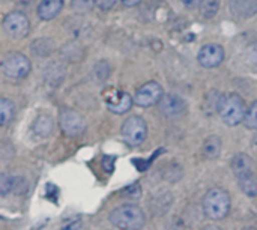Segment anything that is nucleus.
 Listing matches in <instances>:
<instances>
[{
  "mask_svg": "<svg viewBox=\"0 0 257 230\" xmlns=\"http://www.w3.org/2000/svg\"><path fill=\"white\" fill-rule=\"evenodd\" d=\"M110 223L116 229L137 230L146 223L145 212L136 205H122L110 212Z\"/></svg>",
  "mask_w": 257,
  "mask_h": 230,
  "instance_id": "3",
  "label": "nucleus"
},
{
  "mask_svg": "<svg viewBox=\"0 0 257 230\" xmlns=\"http://www.w3.org/2000/svg\"><path fill=\"white\" fill-rule=\"evenodd\" d=\"M229 9L233 17L248 20L257 14V0H230Z\"/></svg>",
  "mask_w": 257,
  "mask_h": 230,
  "instance_id": "11",
  "label": "nucleus"
},
{
  "mask_svg": "<svg viewBox=\"0 0 257 230\" xmlns=\"http://www.w3.org/2000/svg\"><path fill=\"white\" fill-rule=\"evenodd\" d=\"M247 110L244 98L238 93H224L217 101V113L229 127H236L244 122Z\"/></svg>",
  "mask_w": 257,
  "mask_h": 230,
  "instance_id": "1",
  "label": "nucleus"
},
{
  "mask_svg": "<svg viewBox=\"0 0 257 230\" xmlns=\"http://www.w3.org/2000/svg\"><path fill=\"white\" fill-rule=\"evenodd\" d=\"M60 53H62L63 59H66L68 62H78L83 57V48L78 42H69V44L63 45Z\"/></svg>",
  "mask_w": 257,
  "mask_h": 230,
  "instance_id": "19",
  "label": "nucleus"
},
{
  "mask_svg": "<svg viewBox=\"0 0 257 230\" xmlns=\"http://www.w3.org/2000/svg\"><path fill=\"white\" fill-rule=\"evenodd\" d=\"M164 96L163 86L157 81H148L142 87L137 89L134 95V104L139 107H152L160 102V99Z\"/></svg>",
  "mask_w": 257,
  "mask_h": 230,
  "instance_id": "7",
  "label": "nucleus"
},
{
  "mask_svg": "<svg viewBox=\"0 0 257 230\" xmlns=\"http://www.w3.org/2000/svg\"><path fill=\"white\" fill-rule=\"evenodd\" d=\"M63 75H65V69L59 65V63H50L47 68H45V72H44V77L48 83H60L63 80Z\"/></svg>",
  "mask_w": 257,
  "mask_h": 230,
  "instance_id": "21",
  "label": "nucleus"
},
{
  "mask_svg": "<svg viewBox=\"0 0 257 230\" xmlns=\"http://www.w3.org/2000/svg\"><path fill=\"white\" fill-rule=\"evenodd\" d=\"M59 125L68 137H77V136L83 134V131L86 128V122H84L83 116L71 108H65L60 111Z\"/></svg>",
  "mask_w": 257,
  "mask_h": 230,
  "instance_id": "8",
  "label": "nucleus"
},
{
  "mask_svg": "<svg viewBox=\"0 0 257 230\" xmlns=\"http://www.w3.org/2000/svg\"><path fill=\"white\" fill-rule=\"evenodd\" d=\"M30 50L38 57H48L54 53L56 45H54V41L50 38H39V39H35L32 42Z\"/></svg>",
  "mask_w": 257,
  "mask_h": 230,
  "instance_id": "16",
  "label": "nucleus"
},
{
  "mask_svg": "<svg viewBox=\"0 0 257 230\" xmlns=\"http://www.w3.org/2000/svg\"><path fill=\"white\" fill-rule=\"evenodd\" d=\"M230 167H232V172L235 173V176L238 178L241 175H245V173L253 172V160L247 154H236L232 158Z\"/></svg>",
  "mask_w": 257,
  "mask_h": 230,
  "instance_id": "14",
  "label": "nucleus"
},
{
  "mask_svg": "<svg viewBox=\"0 0 257 230\" xmlns=\"http://www.w3.org/2000/svg\"><path fill=\"white\" fill-rule=\"evenodd\" d=\"M221 149H223L221 139H220L218 136H209V137L203 142L202 152H203L205 158H208V160H215V158L220 157Z\"/></svg>",
  "mask_w": 257,
  "mask_h": 230,
  "instance_id": "17",
  "label": "nucleus"
},
{
  "mask_svg": "<svg viewBox=\"0 0 257 230\" xmlns=\"http://www.w3.org/2000/svg\"><path fill=\"white\" fill-rule=\"evenodd\" d=\"M96 6V0H71V9L77 14H87Z\"/></svg>",
  "mask_w": 257,
  "mask_h": 230,
  "instance_id": "24",
  "label": "nucleus"
},
{
  "mask_svg": "<svg viewBox=\"0 0 257 230\" xmlns=\"http://www.w3.org/2000/svg\"><path fill=\"white\" fill-rule=\"evenodd\" d=\"M122 140L128 146H140L148 137V124L140 116L128 118L120 128Z\"/></svg>",
  "mask_w": 257,
  "mask_h": 230,
  "instance_id": "4",
  "label": "nucleus"
},
{
  "mask_svg": "<svg viewBox=\"0 0 257 230\" xmlns=\"http://www.w3.org/2000/svg\"><path fill=\"white\" fill-rule=\"evenodd\" d=\"M15 116V105L11 99L2 98L0 99V124L5 127L8 125Z\"/></svg>",
  "mask_w": 257,
  "mask_h": 230,
  "instance_id": "20",
  "label": "nucleus"
},
{
  "mask_svg": "<svg viewBox=\"0 0 257 230\" xmlns=\"http://www.w3.org/2000/svg\"><path fill=\"white\" fill-rule=\"evenodd\" d=\"M253 146L257 149V134H256V137H254V140H253Z\"/></svg>",
  "mask_w": 257,
  "mask_h": 230,
  "instance_id": "31",
  "label": "nucleus"
},
{
  "mask_svg": "<svg viewBox=\"0 0 257 230\" xmlns=\"http://www.w3.org/2000/svg\"><path fill=\"white\" fill-rule=\"evenodd\" d=\"M63 5H65L63 0H41L38 6V17L45 21L53 20L62 12Z\"/></svg>",
  "mask_w": 257,
  "mask_h": 230,
  "instance_id": "13",
  "label": "nucleus"
},
{
  "mask_svg": "<svg viewBox=\"0 0 257 230\" xmlns=\"http://www.w3.org/2000/svg\"><path fill=\"white\" fill-rule=\"evenodd\" d=\"M120 2H122V5H125L128 8H133V6H137L142 3V0H120Z\"/></svg>",
  "mask_w": 257,
  "mask_h": 230,
  "instance_id": "30",
  "label": "nucleus"
},
{
  "mask_svg": "<svg viewBox=\"0 0 257 230\" xmlns=\"http://www.w3.org/2000/svg\"><path fill=\"white\" fill-rule=\"evenodd\" d=\"M224 56H226L224 48L220 44H206L200 48L197 54V60L203 68L212 69L223 63Z\"/></svg>",
  "mask_w": 257,
  "mask_h": 230,
  "instance_id": "9",
  "label": "nucleus"
},
{
  "mask_svg": "<svg viewBox=\"0 0 257 230\" xmlns=\"http://www.w3.org/2000/svg\"><path fill=\"white\" fill-rule=\"evenodd\" d=\"M202 206H203V212L211 220L215 221L223 220L230 212V194L221 187L211 188L205 194Z\"/></svg>",
  "mask_w": 257,
  "mask_h": 230,
  "instance_id": "2",
  "label": "nucleus"
},
{
  "mask_svg": "<svg viewBox=\"0 0 257 230\" xmlns=\"http://www.w3.org/2000/svg\"><path fill=\"white\" fill-rule=\"evenodd\" d=\"M32 63L27 56L21 53H9L2 60V71L6 77L14 80H21L29 75Z\"/></svg>",
  "mask_w": 257,
  "mask_h": 230,
  "instance_id": "5",
  "label": "nucleus"
},
{
  "mask_svg": "<svg viewBox=\"0 0 257 230\" xmlns=\"http://www.w3.org/2000/svg\"><path fill=\"white\" fill-rule=\"evenodd\" d=\"M117 0H96V6L102 11H110L116 6Z\"/></svg>",
  "mask_w": 257,
  "mask_h": 230,
  "instance_id": "27",
  "label": "nucleus"
},
{
  "mask_svg": "<svg viewBox=\"0 0 257 230\" xmlns=\"http://www.w3.org/2000/svg\"><path fill=\"white\" fill-rule=\"evenodd\" d=\"M248 56H250V59L253 60V62H256L257 63V42L250 48V53H248Z\"/></svg>",
  "mask_w": 257,
  "mask_h": 230,
  "instance_id": "29",
  "label": "nucleus"
},
{
  "mask_svg": "<svg viewBox=\"0 0 257 230\" xmlns=\"http://www.w3.org/2000/svg\"><path fill=\"white\" fill-rule=\"evenodd\" d=\"M238 185L245 196L251 199L257 197V176L254 175V172L238 176Z\"/></svg>",
  "mask_w": 257,
  "mask_h": 230,
  "instance_id": "18",
  "label": "nucleus"
},
{
  "mask_svg": "<svg viewBox=\"0 0 257 230\" xmlns=\"http://www.w3.org/2000/svg\"><path fill=\"white\" fill-rule=\"evenodd\" d=\"M53 128H54V122L50 114L36 116V119L33 121V125H32L33 133L39 137H48L53 133Z\"/></svg>",
  "mask_w": 257,
  "mask_h": 230,
  "instance_id": "15",
  "label": "nucleus"
},
{
  "mask_svg": "<svg viewBox=\"0 0 257 230\" xmlns=\"http://www.w3.org/2000/svg\"><path fill=\"white\" fill-rule=\"evenodd\" d=\"M181 2L188 9H197V8H200V5H202L203 0H181Z\"/></svg>",
  "mask_w": 257,
  "mask_h": 230,
  "instance_id": "28",
  "label": "nucleus"
},
{
  "mask_svg": "<svg viewBox=\"0 0 257 230\" xmlns=\"http://www.w3.org/2000/svg\"><path fill=\"white\" fill-rule=\"evenodd\" d=\"M160 113L166 118H179L187 113V101L178 95H164L158 102Z\"/></svg>",
  "mask_w": 257,
  "mask_h": 230,
  "instance_id": "10",
  "label": "nucleus"
},
{
  "mask_svg": "<svg viewBox=\"0 0 257 230\" xmlns=\"http://www.w3.org/2000/svg\"><path fill=\"white\" fill-rule=\"evenodd\" d=\"M14 188H15V178L11 176V175H8V173H2L0 175V194L2 196H6Z\"/></svg>",
  "mask_w": 257,
  "mask_h": 230,
  "instance_id": "26",
  "label": "nucleus"
},
{
  "mask_svg": "<svg viewBox=\"0 0 257 230\" xmlns=\"http://www.w3.org/2000/svg\"><path fill=\"white\" fill-rule=\"evenodd\" d=\"M133 102H134V99L130 93L120 92V93H116L114 98H110L107 101V108L114 114H123L131 110Z\"/></svg>",
  "mask_w": 257,
  "mask_h": 230,
  "instance_id": "12",
  "label": "nucleus"
},
{
  "mask_svg": "<svg viewBox=\"0 0 257 230\" xmlns=\"http://www.w3.org/2000/svg\"><path fill=\"white\" fill-rule=\"evenodd\" d=\"M220 0H203L200 5V14L203 18H214L220 11Z\"/></svg>",
  "mask_w": 257,
  "mask_h": 230,
  "instance_id": "22",
  "label": "nucleus"
},
{
  "mask_svg": "<svg viewBox=\"0 0 257 230\" xmlns=\"http://www.w3.org/2000/svg\"><path fill=\"white\" fill-rule=\"evenodd\" d=\"M3 30L12 39H24L30 32V21L26 14L12 11L3 18Z\"/></svg>",
  "mask_w": 257,
  "mask_h": 230,
  "instance_id": "6",
  "label": "nucleus"
},
{
  "mask_svg": "<svg viewBox=\"0 0 257 230\" xmlns=\"http://www.w3.org/2000/svg\"><path fill=\"white\" fill-rule=\"evenodd\" d=\"M244 125L248 130H257V99L253 101V104L248 107L245 119H244Z\"/></svg>",
  "mask_w": 257,
  "mask_h": 230,
  "instance_id": "25",
  "label": "nucleus"
},
{
  "mask_svg": "<svg viewBox=\"0 0 257 230\" xmlns=\"http://www.w3.org/2000/svg\"><path fill=\"white\" fill-rule=\"evenodd\" d=\"M93 77L96 78V81H105L110 77V65L107 60H99L95 63L93 66Z\"/></svg>",
  "mask_w": 257,
  "mask_h": 230,
  "instance_id": "23",
  "label": "nucleus"
}]
</instances>
